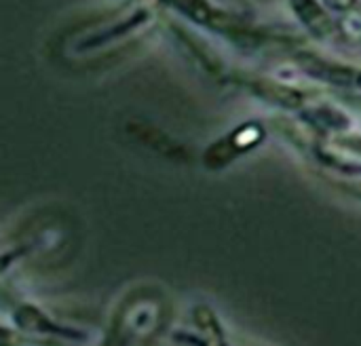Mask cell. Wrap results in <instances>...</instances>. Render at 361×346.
<instances>
[{"label":"cell","instance_id":"cell-1","mask_svg":"<svg viewBox=\"0 0 361 346\" xmlns=\"http://www.w3.org/2000/svg\"><path fill=\"white\" fill-rule=\"evenodd\" d=\"M294 11L302 19V23L315 34V36H328L332 34V21L326 15V11L319 6L317 0H292Z\"/></svg>","mask_w":361,"mask_h":346},{"label":"cell","instance_id":"cell-2","mask_svg":"<svg viewBox=\"0 0 361 346\" xmlns=\"http://www.w3.org/2000/svg\"><path fill=\"white\" fill-rule=\"evenodd\" d=\"M178 8H182L184 13H188L195 21L199 23H216V19L220 17L218 13L212 11V6L205 2V0H171Z\"/></svg>","mask_w":361,"mask_h":346}]
</instances>
